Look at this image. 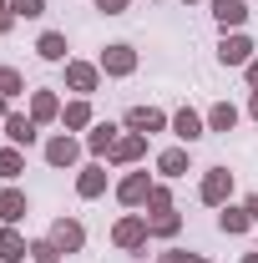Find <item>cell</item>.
Listing matches in <instances>:
<instances>
[{
	"label": "cell",
	"instance_id": "cell-1",
	"mask_svg": "<svg viewBox=\"0 0 258 263\" xmlns=\"http://www.w3.org/2000/svg\"><path fill=\"white\" fill-rule=\"evenodd\" d=\"M147 238H152V228H147V218H137V213H127V218L112 228V243H117V248H127V253L147 248Z\"/></svg>",
	"mask_w": 258,
	"mask_h": 263
},
{
	"label": "cell",
	"instance_id": "cell-2",
	"mask_svg": "<svg viewBox=\"0 0 258 263\" xmlns=\"http://www.w3.org/2000/svg\"><path fill=\"white\" fill-rule=\"evenodd\" d=\"M197 193H202V202H208V208H223L228 193H233V172H228V167H208Z\"/></svg>",
	"mask_w": 258,
	"mask_h": 263
},
{
	"label": "cell",
	"instance_id": "cell-3",
	"mask_svg": "<svg viewBox=\"0 0 258 263\" xmlns=\"http://www.w3.org/2000/svg\"><path fill=\"white\" fill-rule=\"evenodd\" d=\"M51 243H56L61 253H81V248H86V228H81L76 218H56V223H51Z\"/></svg>",
	"mask_w": 258,
	"mask_h": 263
},
{
	"label": "cell",
	"instance_id": "cell-4",
	"mask_svg": "<svg viewBox=\"0 0 258 263\" xmlns=\"http://www.w3.org/2000/svg\"><path fill=\"white\" fill-rule=\"evenodd\" d=\"M101 71H106V76H132V71H137V51H132L127 41H117V46H106V51H101Z\"/></svg>",
	"mask_w": 258,
	"mask_h": 263
},
{
	"label": "cell",
	"instance_id": "cell-5",
	"mask_svg": "<svg viewBox=\"0 0 258 263\" xmlns=\"http://www.w3.org/2000/svg\"><path fill=\"white\" fill-rule=\"evenodd\" d=\"M66 86L81 91V97H91V91L101 86V66H91V61H66Z\"/></svg>",
	"mask_w": 258,
	"mask_h": 263
},
{
	"label": "cell",
	"instance_id": "cell-6",
	"mask_svg": "<svg viewBox=\"0 0 258 263\" xmlns=\"http://www.w3.org/2000/svg\"><path fill=\"white\" fill-rule=\"evenodd\" d=\"M218 61L223 66H248L253 61V41H248V35H223V46H218Z\"/></svg>",
	"mask_w": 258,
	"mask_h": 263
},
{
	"label": "cell",
	"instance_id": "cell-7",
	"mask_svg": "<svg viewBox=\"0 0 258 263\" xmlns=\"http://www.w3.org/2000/svg\"><path fill=\"white\" fill-rule=\"evenodd\" d=\"M147 193H152V177H147V172H127V177L117 182V197H122L127 208H142Z\"/></svg>",
	"mask_w": 258,
	"mask_h": 263
},
{
	"label": "cell",
	"instance_id": "cell-8",
	"mask_svg": "<svg viewBox=\"0 0 258 263\" xmlns=\"http://www.w3.org/2000/svg\"><path fill=\"white\" fill-rule=\"evenodd\" d=\"M76 157H81V142H76V137H51V142H46V162L51 167H71L76 162Z\"/></svg>",
	"mask_w": 258,
	"mask_h": 263
},
{
	"label": "cell",
	"instance_id": "cell-9",
	"mask_svg": "<svg viewBox=\"0 0 258 263\" xmlns=\"http://www.w3.org/2000/svg\"><path fill=\"white\" fill-rule=\"evenodd\" d=\"M127 127H132V132H142V137H152V132L167 127V117H162L157 106H132V111H127Z\"/></svg>",
	"mask_w": 258,
	"mask_h": 263
},
{
	"label": "cell",
	"instance_id": "cell-10",
	"mask_svg": "<svg viewBox=\"0 0 258 263\" xmlns=\"http://www.w3.org/2000/svg\"><path fill=\"white\" fill-rule=\"evenodd\" d=\"M172 132H177V137H182V142H188V147H193L197 137H202V132H208V117H197L193 106H182V111H177V117H172Z\"/></svg>",
	"mask_w": 258,
	"mask_h": 263
},
{
	"label": "cell",
	"instance_id": "cell-11",
	"mask_svg": "<svg viewBox=\"0 0 258 263\" xmlns=\"http://www.w3.org/2000/svg\"><path fill=\"white\" fill-rule=\"evenodd\" d=\"M213 21H218L223 31H238V26L248 21V5H243V0H213Z\"/></svg>",
	"mask_w": 258,
	"mask_h": 263
},
{
	"label": "cell",
	"instance_id": "cell-12",
	"mask_svg": "<svg viewBox=\"0 0 258 263\" xmlns=\"http://www.w3.org/2000/svg\"><path fill=\"white\" fill-rule=\"evenodd\" d=\"M0 127H5V137H10V147H31V142H35V122L21 117V111H10Z\"/></svg>",
	"mask_w": 258,
	"mask_h": 263
},
{
	"label": "cell",
	"instance_id": "cell-13",
	"mask_svg": "<svg viewBox=\"0 0 258 263\" xmlns=\"http://www.w3.org/2000/svg\"><path fill=\"white\" fill-rule=\"evenodd\" d=\"M31 122L41 127V122H61V101H56V91H31Z\"/></svg>",
	"mask_w": 258,
	"mask_h": 263
},
{
	"label": "cell",
	"instance_id": "cell-14",
	"mask_svg": "<svg viewBox=\"0 0 258 263\" xmlns=\"http://www.w3.org/2000/svg\"><path fill=\"white\" fill-rule=\"evenodd\" d=\"M26 213H31V202H26L21 187H5V193H0V223H21Z\"/></svg>",
	"mask_w": 258,
	"mask_h": 263
},
{
	"label": "cell",
	"instance_id": "cell-15",
	"mask_svg": "<svg viewBox=\"0 0 258 263\" xmlns=\"http://www.w3.org/2000/svg\"><path fill=\"white\" fill-rule=\"evenodd\" d=\"M26 253H31V243L15 233V223H5V228H0V258H5V263H21Z\"/></svg>",
	"mask_w": 258,
	"mask_h": 263
},
{
	"label": "cell",
	"instance_id": "cell-16",
	"mask_svg": "<svg viewBox=\"0 0 258 263\" xmlns=\"http://www.w3.org/2000/svg\"><path fill=\"white\" fill-rule=\"evenodd\" d=\"M142 152H147V137H142V132H127V137H117V147H112V162H137V157H142Z\"/></svg>",
	"mask_w": 258,
	"mask_h": 263
},
{
	"label": "cell",
	"instance_id": "cell-17",
	"mask_svg": "<svg viewBox=\"0 0 258 263\" xmlns=\"http://www.w3.org/2000/svg\"><path fill=\"white\" fill-rule=\"evenodd\" d=\"M76 193H81V197H101V193H106V167H101V162L81 167V177H76Z\"/></svg>",
	"mask_w": 258,
	"mask_h": 263
},
{
	"label": "cell",
	"instance_id": "cell-18",
	"mask_svg": "<svg viewBox=\"0 0 258 263\" xmlns=\"http://www.w3.org/2000/svg\"><path fill=\"white\" fill-rule=\"evenodd\" d=\"M157 172L162 177H182V172H193V162H188V147H167L157 157Z\"/></svg>",
	"mask_w": 258,
	"mask_h": 263
},
{
	"label": "cell",
	"instance_id": "cell-19",
	"mask_svg": "<svg viewBox=\"0 0 258 263\" xmlns=\"http://www.w3.org/2000/svg\"><path fill=\"white\" fill-rule=\"evenodd\" d=\"M86 147H91L97 157H112V147H117V127H112V122H97V127L86 132Z\"/></svg>",
	"mask_w": 258,
	"mask_h": 263
},
{
	"label": "cell",
	"instance_id": "cell-20",
	"mask_svg": "<svg viewBox=\"0 0 258 263\" xmlns=\"http://www.w3.org/2000/svg\"><path fill=\"white\" fill-rule=\"evenodd\" d=\"M248 223H253V218H248V208H228V202L218 208V228H223L228 238H238V233L248 228Z\"/></svg>",
	"mask_w": 258,
	"mask_h": 263
},
{
	"label": "cell",
	"instance_id": "cell-21",
	"mask_svg": "<svg viewBox=\"0 0 258 263\" xmlns=\"http://www.w3.org/2000/svg\"><path fill=\"white\" fill-rule=\"evenodd\" d=\"M147 228H152V238H177V233H182V213H172V208H167V213H152Z\"/></svg>",
	"mask_w": 258,
	"mask_h": 263
},
{
	"label": "cell",
	"instance_id": "cell-22",
	"mask_svg": "<svg viewBox=\"0 0 258 263\" xmlns=\"http://www.w3.org/2000/svg\"><path fill=\"white\" fill-rule=\"evenodd\" d=\"M61 127H71V132L91 127V106H86V97H81V101H66V106H61Z\"/></svg>",
	"mask_w": 258,
	"mask_h": 263
},
{
	"label": "cell",
	"instance_id": "cell-23",
	"mask_svg": "<svg viewBox=\"0 0 258 263\" xmlns=\"http://www.w3.org/2000/svg\"><path fill=\"white\" fill-rule=\"evenodd\" d=\"M35 56H41V61H66V35L61 31H46L41 41H35Z\"/></svg>",
	"mask_w": 258,
	"mask_h": 263
},
{
	"label": "cell",
	"instance_id": "cell-24",
	"mask_svg": "<svg viewBox=\"0 0 258 263\" xmlns=\"http://www.w3.org/2000/svg\"><path fill=\"white\" fill-rule=\"evenodd\" d=\"M233 127H238V106L233 101H218L208 111V132H233Z\"/></svg>",
	"mask_w": 258,
	"mask_h": 263
},
{
	"label": "cell",
	"instance_id": "cell-25",
	"mask_svg": "<svg viewBox=\"0 0 258 263\" xmlns=\"http://www.w3.org/2000/svg\"><path fill=\"white\" fill-rule=\"evenodd\" d=\"M26 172V157H21V147H0V177L10 182V177H21Z\"/></svg>",
	"mask_w": 258,
	"mask_h": 263
},
{
	"label": "cell",
	"instance_id": "cell-26",
	"mask_svg": "<svg viewBox=\"0 0 258 263\" xmlns=\"http://www.w3.org/2000/svg\"><path fill=\"white\" fill-rule=\"evenodd\" d=\"M21 91H26V76L15 66H0V97L10 101V97H21Z\"/></svg>",
	"mask_w": 258,
	"mask_h": 263
},
{
	"label": "cell",
	"instance_id": "cell-27",
	"mask_svg": "<svg viewBox=\"0 0 258 263\" xmlns=\"http://www.w3.org/2000/svg\"><path fill=\"white\" fill-rule=\"evenodd\" d=\"M31 258L35 263H61V248H56L51 238H35V243H31Z\"/></svg>",
	"mask_w": 258,
	"mask_h": 263
},
{
	"label": "cell",
	"instance_id": "cell-28",
	"mask_svg": "<svg viewBox=\"0 0 258 263\" xmlns=\"http://www.w3.org/2000/svg\"><path fill=\"white\" fill-rule=\"evenodd\" d=\"M147 208H152V213H167V208H172V193H167L162 182H152V193H147Z\"/></svg>",
	"mask_w": 258,
	"mask_h": 263
},
{
	"label": "cell",
	"instance_id": "cell-29",
	"mask_svg": "<svg viewBox=\"0 0 258 263\" xmlns=\"http://www.w3.org/2000/svg\"><path fill=\"white\" fill-rule=\"evenodd\" d=\"M10 10L26 15V21H35V15H46V0H10Z\"/></svg>",
	"mask_w": 258,
	"mask_h": 263
},
{
	"label": "cell",
	"instance_id": "cell-30",
	"mask_svg": "<svg viewBox=\"0 0 258 263\" xmlns=\"http://www.w3.org/2000/svg\"><path fill=\"white\" fill-rule=\"evenodd\" d=\"M15 26V10H10V0H0V35Z\"/></svg>",
	"mask_w": 258,
	"mask_h": 263
},
{
	"label": "cell",
	"instance_id": "cell-31",
	"mask_svg": "<svg viewBox=\"0 0 258 263\" xmlns=\"http://www.w3.org/2000/svg\"><path fill=\"white\" fill-rule=\"evenodd\" d=\"M97 10H106V15H122V10H127V0H97Z\"/></svg>",
	"mask_w": 258,
	"mask_h": 263
},
{
	"label": "cell",
	"instance_id": "cell-32",
	"mask_svg": "<svg viewBox=\"0 0 258 263\" xmlns=\"http://www.w3.org/2000/svg\"><path fill=\"white\" fill-rule=\"evenodd\" d=\"M193 258V253H182V248H167V253H162V263H188Z\"/></svg>",
	"mask_w": 258,
	"mask_h": 263
},
{
	"label": "cell",
	"instance_id": "cell-33",
	"mask_svg": "<svg viewBox=\"0 0 258 263\" xmlns=\"http://www.w3.org/2000/svg\"><path fill=\"white\" fill-rule=\"evenodd\" d=\"M243 71H248V86H253V91H258V56H253V61H248V66H243Z\"/></svg>",
	"mask_w": 258,
	"mask_h": 263
},
{
	"label": "cell",
	"instance_id": "cell-34",
	"mask_svg": "<svg viewBox=\"0 0 258 263\" xmlns=\"http://www.w3.org/2000/svg\"><path fill=\"white\" fill-rule=\"evenodd\" d=\"M243 208H248V218H253V223H258V193L248 197V202H243Z\"/></svg>",
	"mask_w": 258,
	"mask_h": 263
},
{
	"label": "cell",
	"instance_id": "cell-35",
	"mask_svg": "<svg viewBox=\"0 0 258 263\" xmlns=\"http://www.w3.org/2000/svg\"><path fill=\"white\" fill-rule=\"evenodd\" d=\"M248 117H253V122H258V91H253V97H248Z\"/></svg>",
	"mask_w": 258,
	"mask_h": 263
},
{
	"label": "cell",
	"instance_id": "cell-36",
	"mask_svg": "<svg viewBox=\"0 0 258 263\" xmlns=\"http://www.w3.org/2000/svg\"><path fill=\"white\" fill-rule=\"evenodd\" d=\"M5 117H10V106H5V97H0V122H5Z\"/></svg>",
	"mask_w": 258,
	"mask_h": 263
},
{
	"label": "cell",
	"instance_id": "cell-37",
	"mask_svg": "<svg viewBox=\"0 0 258 263\" xmlns=\"http://www.w3.org/2000/svg\"><path fill=\"white\" fill-rule=\"evenodd\" d=\"M243 263H258V253H248V258H243Z\"/></svg>",
	"mask_w": 258,
	"mask_h": 263
},
{
	"label": "cell",
	"instance_id": "cell-38",
	"mask_svg": "<svg viewBox=\"0 0 258 263\" xmlns=\"http://www.w3.org/2000/svg\"><path fill=\"white\" fill-rule=\"evenodd\" d=\"M188 263H208V258H197V253H193V258H188Z\"/></svg>",
	"mask_w": 258,
	"mask_h": 263
},
{
	"label": "cell",
	"instance_id": "cell-39",
	"mask_svg": "<svg viewBox=\"0 0 258 263\" xmlns=\"http://www.w3.org/2000/svg\"><path fill=\"white\" fill-rule=\"evenodd\" d=\"M188 5H193V0H188Z\"/></svg>",
	"mask_w": 258,
	"mask_h": 263
}]
</instances>
